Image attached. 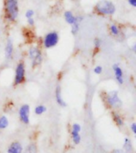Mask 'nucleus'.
Listing matches in <instances>:
<instances>
[{"mask_svg":"<svg viewBox=\"0 0 136 153\" xmlns=\"http://www.w3.org/2000/svg\"><path fill=\"white\" fill-rule=\"evenodd\" d=\"M111 153H127L123 150H121V149H115V150H113Z\"/></svg>","mask_w":136,"mask_h":153,"instance_id":"obj_28","label":"nucleus"},{"mask_svg":"<svg viewBox=\"0 0 136 153\" xmlns=\"http://www.w3.org/2000/svg\"><path fill=\"white\" fill-rule=\"evenodd\" d=\"M30 105H27V104H24V105H21V107L19 108V118H20V121L22 123L25 124V125L30 123Z\"/></svg>","mask_w":136,"mask_h":153,"instance_id":"obj_7","label":"nucleus"},{"mask_svg":"<svg viewBox=\"0 0 136 153\" xmlns=\"http://www.w3.org/2000/svg\"><path fill=\"white\" fill-rule=\"evenodd\" d=\"M72 133V140L76 144H78L80 142H81V135L80 133H76V132H71Z\"/></svg>","mask_w":136,"mask_h":153,"instance_id":"obj_19","label":"nucleus"},{"mask_svg":"<svg viewBox=\"0 0 136 153\" xmlns=\"http://www.w3.org/2000/svg\"><path fill=\"white\" fill-rule=\"evenodd\" d=\"M6 18L10 22H14L19 16V0H6Z\"/></svg>","mask_w":136,"mask_h":153,"instance_id":"obj_1","label":"nucleus"},{"mask_svg":"<svg viewBox=\"0 0 136 153\" xmlns=\"http://www.w3.org/2000/svg\"><path fill=\"white\" fill-rule=\"evenodd\" d=\"M24 153H37V148L35 144H30L29 146L26 147L25 149Z\"/></svg>","mask_w":136,"mask_h":153,"instance_id":"obj_20","label":"nucleus"},{"mask_svg":"<svg viewBox=\"0 0 136 153\" xmlns=\"http://www.w3.org/2000/svg\"><path fill=\"white\" fill-rule=\"evenodd\" d=\"M25 68L23 62L18 64L15 69V76H14V85H19L22 83L25 80Z\"/></svg>","mask_w":136,"mask_h":153,"instance_id":"obj_6","label":"nucleus"},{"mask_svg":"<svg viewBox=\"0 0 136 153\" xmlns=\"http://www.w3.org/2000/svg\"><path fill=\"white\" fill-rule=\"evenodd\" d=\"M112 70H113L114 76H115V80L119 84L122 85L124 82V79H123V72L122 68L118 64H113L112 66Z\"/></svg>","mask_w":136,"mask_h":153,"instance_id":"obj_8","label":"nucleus"},{"mask_svg":"<svg viewBox=\"0 0 136 153\" xmlns=\"http://www.w3.org/2000/svg\"><path fill=\"white\" fill-rule=\"evenodd\" d=\"M106 101L108 106L111 108H119L122 105L121 99L119 97L118 91H116L109 92L108 94H107Z\"/></svg>","mask_w":136,"mask_h":153,"instance_id":"obj_4","label":"nucleus"},{"mask_svg":"<svg viewBox=\"0 0 136 153\" xmlns=\"http://www.w3.org/2000/svg\"><path fill=\"white\" fill-rule=\"evenodd\" d=\"M64 15H65V21L67 22V23H69V25H73L74 23L77 21V17L75 16L71 11H65Z\"/></svg>","mask_w":136,"mask_h":153,"instance_id":"obj_12","label":"nucleus"},{"mask_svg":"<svg viewBox=\"0 0 136 153\" xmlns=\"http://www.w3.org/2000/svg\"><path fill=\"white\" fill-rule=\"evenodd\" d=\"M46 111V107L44 105H38L35 107V110H34L35 114L42 115Z\"/></svg>","mask_w":136,"mask_h":153,"instance_id":"obj_18","label":"nucleus"},{"mask_svg":"<svg viewBox=\"0 0 136 153\" xmlns=\"http://www.w3.org/2000/svg\"><path fill=\"white\" fill-rule=\"evenodd\" d=\"M81 130V126L80 124L74 123L72 126V132H76V133H80Z\"/></svg>","mask_w":136,"mask_h":153,"instance_id":"obj_21","label":"nucleus"},{"mask_svg":"<svg viewBox=\"0 0 136 153\" xmlns=\"http://www.w3.org/2000/svg\"><path fill=\"white\" fill-rule=\"evenodd\" d=\"M55 97H56V101L57 102L60 106L61 107H65L67 105V103L65 102L64 98L62 97V94H61V88L60 86H58L56 88L55 91Z\"/></svg>","mask_w":136,"mask_h":153,"instance_id":"obj_10","label":"nucleus"},{"mask_svg":"<svg viewBox=\"0 0 136 153\" xmlns=\"http://www.w3.org/2000/svg\"><path fill=\"white\" fill-rule=\"evenodd\" d=\"M25 18L26 19H31L33 18V16L34 15V11L33 10H28L27 11L25 12Z\"/></svg>","mask_w":136,"mask_h":153,"instance_id":"obj_22","label":"nucleus"},{"mask_svg":"<svg viewBox=\"0 0 136 153\" xmlns=\"http://www.w3.org/2000/svg\"><path fill=\"white\" fill-rule=\"evenodd\" d=\"M100 45H101V41H100L99 38L95 39V41H94L95 48H97V49H99V47H100Z\"/></svg>","mask_w":136,"mask_h":153,"instance_id":"obj_24","label":"nucleus"},{"mask_svg":"<svg viewBox=\"0 0 136 153\" xmlns=\"http://www.w3.org/2000/svg\"><path fill=\"white\" fill-rule=\"evenodd\" d=\"M9 126V121L6 116L0 117V130L7 128Z\"/></svg>","mask_w":136,"mask_h":153,"instance_id":"obj_16","label":"nucleus"},{"mask_svg":"<svg viewBox=\"0 0 136 153\" xmlns=\"http://www.w3.org/2000/svg\"><path fill=\"white\" fill-rule=\"evenodd\" d=\"M131 129H132V133L134 134H136V123H132L131 126Z\"/></svg>","mask_w":136,"mask_h":153,"instance_id":"obj_25","label":"nucleus"},{"mask_svg":"<svg viewBox=\"0 0 136 153\" xmlns=\"http://www.w3.org/2000/svg\"><path fill=\"white\" fill-rule=\"evenodd\" d=\"M27 22L29 25H31V26H33V25H34V19H33V18H31V19H28Z\"/></svg>","mask_w":136,"mask_h":153,"instance_id":"obj_26","label":"nucleus"},{"mask_svg":"<svg viewBox=\"0 0 136 153\" xmlns=\"http://www.w3.org/2000/svg\"><path fill=\"white\" fill-rule=\"evenodd\" d=\"M13 54H14V45L11 40L8 39L5 46V56L7 59H10L13 57Z\"/></svg>","mask_w":136,"mask_h":153,"instance_id":"obj_9","label":"nucleus"},{"mask_svg":"<svg viewBox=\"0 0 136 153\" xmlns=\"http://www.w3.org/2000/svg\"><path fill=\"white\" fill-rule=\"evenodd\" d=\"M96 11L102 15H112L115 14V7L113 2L108 0H100L95 7Z\"/></svg>","mask_w":136,"mask_h":153,"instance_id":"obj_2","label":"nucleus"},{"mask_svg":"<svg viewBox=\"0 0 136 153\" xmlns=\"http://www.w3.org/2000/svg\"><path fill=\"white\" fill-rule=\"evenodd\" d=\"M110 32H111V34L113 35V36H115V37H118L120 34V28L118 27L116 25H115V24H112L110 26Z\"/></svg>","mask_w":136,"mask_h":153,"instance_id":"obj_17","label":"nucleus"},{"mask_svg":"<svg viewBox=\"0 0 136 153\" xmlns=\"http://www.w3.org/2000/svg\"><path fill=\"white\" fill-rule=\"evenodd\" d=\"M112 117L115 121V123L116 124V126L119 127H122L123 126V120L122 117L120 116L118 113L112 112Z\"/></svg>","mask_w":136,"mask_h":153,"instance_id":"obj_14","label":"nucleus"},{"mask_svg":"<svg viewBox=\"0 0 136 153\" xmlns=\"http://www.w3.org/2000/svg\"><path fill=\"white\" fill-rule=\"evenodd\" d=\"M59 41V35L57 32L53 31L47 33L43 40V45L46 48H51L55 47Z\"/></svg>","mask_w":136,"mask_h":153,"instance_id":"obj_3","label":"nucleus"},{"mask_svg":"<svg viewBox=\"0 0 136 153\" xmlns=\"http://www.w3.org/2000/svg\"><path fill=\"white\" fill-rule=\"evenodd\" d=\"M95 74H96V75H100V74L103 72V68L101 66H96L93 70Z\"/></svg>","mask_w":136,"mask_h":153,"instance_id":"obj_23","label":"nucleus"},{"mask_svg":"<svg viewBox=\"0 0 136 153\" xmlns=\"http://www.w3.org/2000/svg\"><path fill=\"white\" fill-rule=\"evenodd\" d=\"M82 20H83V17L77 16V21L74 23L73 25H72L71 33L73 35H76L78 33L79 29H80V25H81V22Z\"/></svg>","mask_w":136,"mask_h":153,"instance_id":"obj_13","label":"nucleus"},{"mask_svg":"<svg viewBox=\"0 0 136 153\" xmlns=\"http://www.w3.org/2000/svg\"><path fill=\"white\" fill-rule=\"evenodd\" d=\"M132 50L134 51L135 53L136 52V44H134V45H133V47H132Z\"/></svg>","mask_w":136,"mask_h":153,"instance_id":"obj_29","label":"nucleus"},{"mask_svg":"<svg viewBox=\"0 0 136 153\" xmlns=\"http://www.w3.org/2000/svg\"><path fill=\"white\" fill-rule=\"evenodd\" d=\"M123 148L125 149V152L127 153H132L133 151V146L132 143L129 138H125L124 144H123Z\"/></svg>","mask_w":136,"mask_h":153,"instance_id":"obj_15","label":"nucleus"},{"mask_svg":"<svg viewBox=\"0 0 136 153\" xmlns=\"http://www.w3.org/2000/svg\"><path fill=\"white\" fill-rule=\"evenodd\" d=\"M22 146L19 142H13L7 149V153H22Z\"/></svg>","mask_w":136,"mask_h":153,"instance_id":"obj_11","label":"nucleus"},{"mask_svg":"<svg viewBox=\"0 0 136 153\" xmlns=\"http://www.w3.org/2000/svg\"><path fill=\"white\" fill-rule=\"evenodd\" d=\"M128 3L133 7H136V0H128Z\"/></svg>","mask_w":136,"mask_h":153,"instance_id":"obj_27","label":"nucleus"},{"mask_svg":"<svg viewBox=\"0 0 136 153\" xmlns=\"http://www.w3.org/2000/svg\"><path fill=\"white\" fill-rule=\"evenodd\" d=\"M29 56L32 61V67L38 66L42 61V54L40 49L37 47H31L29 50Z\"/></svg>","mask_w":136,"mask_h":153,"instance_id":"obj_5","label":"nucleus"}]
</instances>
